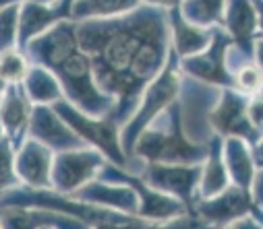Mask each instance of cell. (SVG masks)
I'll return each mask as SVG.
<instances>
[{"instance_id": "cell-1", "label": "cell", "mask_w": 263, "mask_h": 229, "mask_svg": "<svg viewBox=\"0 0 263 229\" xmlns=\"http://www.w3.org/2000/svg\"><path fill=\"white\" fill-rule=\"evenodd\" d=\"M77 39L91 60L98 87L114 99L108 116L120 128L168 62L172 52L168 13L139 5L118 17L77 21Z\"/></svg>"}, {"instance_id": "cell-2", "label": "cell", "mask_w": 263, "mask_h": 229, "mask_svg": "<svg viewBox=\"0 0 263 229\" xmlns=\"http://www.w3.org/2000/svg\"><path fill=\"white\" fill-rule=\"evenodd\" d=\"M31 64L48 68L62 87V95L87 116L104 118L112 112L114 99L106 95L93 76L89 56L79 48L77 21L62 19L23 48Z\"/></svg>"}, {"instance_id": "cell-3", "label": "cell", "mask_w": 263, "mask_h": 229, "mask_svg": "<svg viewBox=\"0 0 263 229\" xmlns=\"http://www.w3.org/2000/svg\"><path fill=\"white\" fill-rule=\"evenodd\" d=\"M208 155V144L193 142L184 136L180 124L178 97L166 106L137 136L130 149V157L141 163H203Z\"/></svg>"}, {"instance_id": "cell-4", "label": "cell", "mask_w": 263, "mask_h": 229, "mask_svg": "<svg viewBox=\"0 0 263 229\" xmlns=\"http://www.w3.org/2000/svg\"><path fill=\"white\" fill-rule=\"evenodd\" d=\"M180 64H178V56L172 50L168 56L166 66L162 68V72L156 79L145 87V91L139 97V103L135 108V112L130 114V118L120 126V144L122 151L126 153V157L130 155V149L133 142L137 140V136L141 134V130L166 108L170 106L176 97H178V89H180Z\"/></svg>"}, {"instance_id": "cell-5", "label": "cell", "mask_w": 263, "mask_h": 229, "mask_svg": "<svg viewBox=\"0 0 263 229\" xmlns=\"http://www.w3.org/2000/svg\"><path fill=\"white\" fill-rule=\"evenodd\" d=\"M52 108L89 147L98 149L108 161L128 170V157L120 144V128L110 116L104 118L87 116L64 97L54 101Z\"/></svg>"}, {"instance_id": "cell-6", "label": "cell", "mask_w": 263, "mask_h": 229, "mask_svg": "<svg viewBox=\"0 0 263 229\" xmlns=\"http://www.w3.org/2000/svg\"><path fill=\"white\" fill-rule=\"evenodd\" d=\"M220 89L222 87L197 81L186 74L180 76V89H178L182 93V97L178 99L180 124H182V132L189 140L208 144L210 138L216 134V132H212L208 116L220 97Z\"/></svg>"}, {"instance_id": "cell-7", "label": "cell", "mask_w": 263, "mask_h": 229, "mask_svg": "<svg viewBox=\"0 0 263 229\" xmlns=\"http://www.w3.org/2000/svg\"><path fill=\"white\" fill-rule=\"evenodd\" d=\"M201 165L203 163L186 165V163L147 161L139 170V178L147 186L180 200L186 211H193V204L197 200V186H199V178H201Z\"/></svg>"}, {"instance_id": "cell-8", "label": "cell", "mask_w": 263, "mask_h": 229, "mask_svg": "<svg viewBox=\"0 0 263 229\" xmlns=\"http://www.w3.org/2000/svg\"><path fill=\"white\" fill-rule=\"evenodd\" d=\"M108 159L93 147L58 151L52 159V190L71 194L98 176Z\"/></svg>"}, {"instance_id": "cell-9", "label": "cell", "mask_w": 263, "mask_h": 229, "mask_svg": "<svg viewBox=\"0 0 263 229\" xmlns=\"http://www.w3.org/2000/svg\"><path fill=\"white\" fill-rule=\"evenodd\" d=\"M232 37L226 33L224 27H214L212 41L203 52H197L193 56H184L180 64L182 74L193 76L197 81H203L216 87H234L232 76L224 66L226 48L230 46Z\"/></svg>"}, {"instance_id": "cell-10", "label": "cell", "mask_w": 263, "mask_h": 229, "mask_svg": "<svg viewBox=\"0 0 263 229\" xmlns=\"http://www.w3.org/2000/svg\"><path fill=\"white\" fill-rule=\"evenodd\" d=\"M249 97L251 95H245L238 89L222 87L220 97H218L214 110L208 116L212 130L220 136H240L249 144L261 142L259 130H255L251 126V122L247 120V101H249Z\"/></svg>"}, {"instance_id": "cell-11", "label": "cell", "mask_w": 263, "mask_h": 229, "mask_svg": "<svg viewBox=\"0 0 263 229\" xmlns=\"http://www.w3.org/2000/svg\"><path fill=\"white\" fill-rule=\"evenodd\" d=\"M193 211L199 215L208 225H230L232 221L245 217V215H253L259 217L261 211L255 209L251 196L247 190L228 184L222 192H218L212 198H203V200H197L193 204Z\"/></svg>"}, {"instance_id": "cell-12", "label": "cell", "mask_w": 263, "mask_h": 229, "mask_svg": "<svg viewBox=\"0 0 263 229\" xmlns=\"http://www.w3.org/2000/svg\"><path fill=\"white\" fill-rule=\"evenodd\" d=\"M27 132L31 134V138L40 140L42 144H46L54 153L89 147L67 122L54 112L52 106H33Z\"/></svg>"}, {"instance_id": "cell-13", "label": "cell", "mask_w": 263, "mask_h": 229, "mask_svg": "<svg viewBox=\"0 0 263 229\" xmlns=\"http://www.w3.org/2000/svg\"><path fill=\"white\" fill-rule=\"evenodd\" d=\"M33 103L29 101L21 83H9L5 91L0 93V126L5 136L11 140L13 149L17 151L29 130Z\"/></svg>"}, {"instance_id": "cell-14", "label": "cell", "mask_w": 263, "mask_h": 229, "mask_svg": "<svg viewBox=\"0 0 263 229\" xmlns=\"http://www.w3.org/2000/svg\"><path fill=\"white\" fill-rule=\"evenodd\" d=\"M75 198L128 215V217H137L139 211V196L137 192L124 182H110V180H100L93 178L79 190L71 192Z\"/></svg>"}, {"instance_id": "cell-15", "label": "cell", "mask_w": 263, "mask_h": 229, "mask_svg": "<svg viewBox=\"0 0 263 229\" xmlns=\"http://www.w3.org/2000/svg\"><path fill=\"white\" fill-rule=\"evenodd\" d=\"M52 149L35 138H25L15 151V172L19 182L27 188H52Z\"/></svg>"}, {"instance_id": "cell-16", "label": "cell", "mask_w": 263, "mask_h": 229, "mask_svg": "<svg viewBox=\"0 0 263 229\" xmlns=\"http://www.w3.org/2000/svg\"><path fill=\"white\" fill-rule=\"evenodd\" d=\"M226 33L245 46H253L261 31V3L259 0H226L224 7Z\"/></svg>"}, {"instance_id": "cell-17", "label": "cell", "mask_w": 263, "mask_h": 229, "mask_svg": "<svg viewBox=\"0 0 263 229\" xmlns=\"http://www.w3.org/2000/svg\"><path fill=\"white\" fill-rule=\"evenodd\" d=\"M222 157L226 163L228 178L232 180L230 184L249 192L253 178L259 170L255 159H253L251 144L240 136H226V140L222 142Z\"/></svg>"}, {"instance_id": "cell-18", "label": "cell", "mask_w": 263, "mask_h": 229, "mask_svg": "<svg viewBox=\"0 0 263 229\" xmlns=\"http://www.w3.org/2000/svg\"><path fill=\"white\" fill-rule=\"evenodd\" d=\"M168 27H170L172 50L180 58L203 52L210 46L212 33H214V27H199V25L184 21L176 7L170 9V13H168Z\"/></svg>"}, {"instance_id": "cell-19", "label": "cell", "mask_w": 263, "mask_h": 229, "mask_svg": "<svg viewBox=\"0 0 263 229\" xmlns=\"http://www.w3.org/2000/svg\"><path fill=\"white\" fill-rule=\"evenodd\" d=\"M21 85H23V89H25V93L33 106H52L54 101L64 97L58 79L48 68L40 66V64L29 66Z\"/></svg>"}, {"instance_id": "cell-20", "label": "cell", "mask_w": 263, "mask_h": 229, "mask_svg": "<svg viewBox=\"0 0 263 229\" xmlns=\"http://www.w3.org/2000/svg\"><path fill=\"white\" fill-rule=\"evenodd\" d=\"M141 5V0H75L71 7L73 21L85 19H110L130 13Z\"/></svg>"}, {"instance_id": "cell-21", "label": "cell", "mask_w": 263, "mask_h": 229, "mask_svg": "<svg viewBox=\"0 0 263 229\" xmlns=\"http://www.w3.org/2000/svg\"><path fill=\"white\" fill-rule=\"evenodd\" d=\"M226 0H180L176 7L180 17L199 27H222L224 25Z\"/></svg>"}, {"instance_id": "cell-22", "label": "cell", "mask_w": 263, "mask_h": 229, "mask_svg": "<svg viewBox=\"0 0 263 229\" xmlns=\"http://www.w3.org/2000/svg\"><path fill=\"white\" fill-rule=\"evenodd\" d=\"M29 66L31 62L21 48H11V50L0 52V76L5 79L7 85L21 83L25 79Z\"/></svg>"}, {"instance_id": "cell-23", "label": "cell", "mask_w": 263, "mask_h": 229, "mask_svg": "<svg viewBox=\"0 0 263 229\" xmlns=\"http://www.w3.org/2000/svg\"><path fill=\"white\" fill-rule=\"evenodd\" d=\"M19 9L21 3L0 9V52L19 48Z\"/></svg>"}, {"instance_id": "cell-24", "label": "cell", "mask_w": 263, "mask_h": 229, "mask_svg": "<svg viewBox=\"0 0 263 229\" xmlns=\"http://www.w3.org/2000/svg\"><path fill=\"white\" fill-rule=\"evenodd\" d=\"M19 184L21 182L15 172V149L5 134H0V194L17 188Z\"/></svg>"}, {"instance_id": "cell-25", "label": "cell", "mask_w": 263, "mask_h": 229, "mask_svg": "<svg viewBox=\"0 0 263 229\" xmlns=\"http://www.w3.org/2000/svg\"><path fill=\"white\" fill-rule=\"evenodd\" d=\"M261 64L257 62H247L242 64L234 74H232V83L236 89L245 95H255L261 89Z\"/></svg>"}, {"instance_id": "cell-26", "label": "cell", "mask_w": 263, "mask_h": 229, "mask_svg": "<svg viewBox=\"0 0 263 229\" xmlns=\"http://www.w3.org/2000/svg\"><path fill=\"white\" fill-rule=\"evenodd\" d=\"M247 120L251 122V126L255 130L261 132V97H259V93L251 95L247 101Z\"/></svg>"}, {"instance_id": "cell-27", "label": "cell", "mask_w": 263, "mask_h": 229, "mask_svg": "<svg viewBox=\"0 0 263 229\" xmlns=\"http://www.w3.org/2000/svg\"><path fill=\"white\" fill-rule=\"evenodd\" d=\"M141 5H149L158 9H174L180 5V0H141Z\"/></svg>"}, {"instance_id": "cell-28", "label": "cell", "mask_w": 263, "mask_h": 229, "mask_svg": "<svg viewBox=\"0 0 263 229\" xmlns=\"http://www.w3.org/2000/svg\"><path fill=\"white\" fill-rule=\"evenodd\" d=\"M13 3H23V0H0V9H5L9 5H13Z\"/></svg>"}, {"instance_id": "cell-29", "label": "cell", "mask_w": 263, "mask_h": 229, "mask_svg": "<svg viewBox=\"0 0 263 229\" xmlns=\"http://www.w3.org/2000/svg\"><path fill=\"white\" fill-rule=\"evenodd\" d=\"M33 3H42V5H54L56 0H33Z\"/></svg>"}, {"instance_id": "cell-30", "label": "cell", "mask_w": 263, "mask_h": 229, "mask_svg": "<svg viewBox=\"0 0 263 229\" xmlns=\"http://www.w3.org/2000/svg\"><path fill=\"white\" fill-rule=\"evenodd\" d=\"M5 87H7V83H5V79H3V76H0V93L5 91Z\"/></svg>"}, {"instance_id": "cell-31", "label": "cell", "mask_w": 263, "mask_h": 229, "mask_svg": "<svg viewBox=\"0 0 263 229\" xmlns=\"http://www.w3.org/2000/svg\"><path fill=\"white\" fill-rule=\"evenodd\" d=\"M0 227H3V206H0Z\"/></svg>"}, {"instance_id": "cell-32", "label": "cell", "mask_w": 263, "mask_h": 229, "mask_svg": "<svg viewBox=\"0 0 263 229\" xmlns=\"http://www.w3.org/2000/svg\"><path fill=\"white\" fill-rule=\"evenodd\" d=\"M0 134H3V126H0Z\"/></svg>"}]
</instances>
